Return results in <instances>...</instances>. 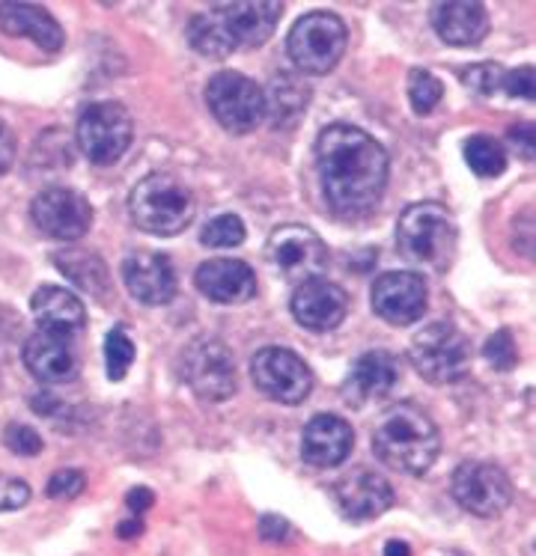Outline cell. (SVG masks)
Listing matches in <instances>:
<instances>
[{"mask_svg": "<svg viewBox=\"0 0 536 556\" xmlns=\"http://www.w3.org/2000/svg\"><path fill=\"white\" fill-rule=\"evenodd\" d=\"M185 36H188V46L195 48L200 58L224 60L236 51V46L229 42L227 27H224V22L217 18L215 7H209L205 12L195 15V18L188 22Z\"/></svg>", "mask_w": 536, "mask_h": 556, "instance_id": "cell-28", "label": "cell"}, {"mask_svg": "<svg viewBox=\"0 0 536 556\" xmlns=\"http://www.w3.org/2000/svg\"><path fill=\"white\" fill-rule=\"evenodd\" d=\"M486 361H489L491 369H498V372H510L519 364V349H515V340L510 330H498V333H491V340L486 342Z\"/></svg>", "mask_w": 536, "mask_h": 556, "instance_id": "cell-34", "label": "cell"}, {"mask_svg": "<svg viewBox=\"0 0 536 556\" xmlns=\"http://www.w3.org/2000/svg\"><path fill=\"white\" fill-rule=\"evenodd\" d=\"M445 99V84L435 78L429 68H411L409 72V102L417 116L433 114Z\"/></svg>", "mask_w": 536, "mask_h": 556, "instance_id": "cell-31", "label": "cell"}, {"mask_svg": "<svg viewBox=\"0 0 536 556\" xmlns=\"http://www.w3.org/2000/svg\"><path fill=\"white\" fill-rule=\"evenodd\" d=\"M465 161L474 176L479 179H495L507 170V149L489 135H474L465 140Z\"/></svg>", "mask_w": 536, "mask_h": 556, "instance_id": "cell-29", "label": "cell"}, {"mask_svg": "<svg viewBox=\"0 0 536 556\" xmlns=\"http://www.w3.org/2000/svg\"><path fill=\"white\" fill-rule=\"evenodd\" d=\"M503 90L510 92V96H519V99H525V102H534V68L522 66L513 68V72H507L503 75Z\"/></svg>", "mask_w": 536, "mask_h": 556, "instance_id": "cell-38", "label": "cell"}, {"mask_svg": "<svg viewBox=\"0 0 536 556\" xmlns=\"http://www.w3.org/2000/svg\"><path fill=\"white\" fill-rule=\"evenodd\" d=\"M394 489L385 477H378L370 467H352L346 477L334 482V503L342 518L349 521H373L394 506Z\"/></svg>", "mask_w": 536, "mask_h": 556, "instance_id": "cell-14", "label": "cell"}, {"mask_svg": "<svg viewBox=\"0 0 536 556\" xmlns=\"http://www.w3.org/2000/svg\"><path fill=\"white\" fill-rule=\"evenodd\" d=\"M183 378L200 402H227L236 393L233 352L215 337H197L185 345Z\"/></svg>", "mask_w": 536, "mask_h": 556, "instance_id": "cell-8", "label": "cell"}, {"mask_svg": "<svg viewBox=\"0 0 536 556\" xmlns=\"http://www.w3.org/2000/svg\"><path fill=\"white\" fill-rule=\"evenodd\" d=\"M30 215H34L39 232H46L48 239L75 241L87 236V229H90L92 205L87 203L84 193L54 185V188L36 193V200L30 203Z\"/></svg>", "mask_w": 536, "mask_h": 556, "instance_id": "cell-13", "label": "cell"}, {"mask_svg": "<svg viewBox=\"0 0 536 556\" xmlns=\"http://www.w3.org/2000/svg\"><path fill=\"white\" fill-rule=\"evenodd\" d=\"M349 34L340 15L316 10L301 15L286 36V51L301 75H328L346 54Z\"/></svg>", "mask_w": 536, "mask_h": 556, "instance_id": "cell-5", "label": "cell"}, {"mask_svg": "<svg viewBox=\"0 0 536 556\" xmlns=\"http://www.w3.org/2000/svg\"><path fill=\"white\" fill-rule=\"evenodd\" d=\"M503 75H507V68L498 63H474V66L462 68L459 78L477 96H495L498 90H503Z\"/></svg>", "mask_w": 536, "mask_h": 556, "instance_id": "cell-33", "label": "cell"}, {"mask_svg": "<svg viewBox=\"0 0 536 556\" xmlns=\"http://www.w3.org/2000/svg\"><path fill=\"white\" fill-rule=\"evenodd\" d=\"M132 364H135V342L123 325H116L104 337V372L111 381H123Z\"/></svg>", "mask_w": 536, "mask_h": 556, "instance_id": "cell-30", "label": "cell"}, {"mask_svg": "<svg viewBox=\"0 0 536 556\" xmlns=\"http://www.w3.org/2000/svg\"><path fill=\"white\" fill-rule=\"evenodd\" d=\"M316 167L325 200L342 217L373 212L388 185V152L358 125L334 123L322 131Z\"/></svg>", "mask_w": 536, "mask_h": 556, "instance_id": "cell-1", "label": "cell"}, {"mask_svg": "<svg viewBox=\"0 0 536 556\" xmlns=\"http://www.w3.org/2000/svg\"><path fill=\"white\" fill-rule=\"evenodd\" d=\"M195 283L215 304H245L257 295L253 268L241 260H205L197 268Z\"/></svg>", "mask_w": 536, "mask_h": 556, "instance_id": "cell-21", "label": "cell"}, {"mask_svg": "<svg viewBox=\"0 0 536 556\" xmlns=\"http://www.w3.org/2000/svg\"><path fill=\"white\" fill-rule=\"evenodd\" d=\"M373 453L378 462L406 477H423L438 462L441 453V434L429 414L411 402L390 408L376 434H373Z\"/></svg>", "mask_w": 536, "mask_h": 556, "instance_id": "cell-2", "label": "cell"}, {"mask_svg": "<svg viewBox=\"0 0 536 556\" xmlns=\"http://www.w3.org/2000/svg\"><path fill=\"white\" fill-rule=\"evenodd\" d=\"M385 556H411V547L406 542H388L385 545Z\"/></svg>", "mask_w": 536, "mask_h": 556, "instance_id": "cell-44", "label": "cell"}, {"mask_svg": "<svg viewBox=\"0 0 536 556\" xmlns=\"http://www.w3.org/2000/svg\"><path fill=\"white\" fill-rule=\"evenodd\" d=\"M376 316L388 325L406 328L426 313V283L414 271H388L378 277L370 292Z\"/></svg>", "mask_w": 536, "mask_h": 556, "instance_id": "cell-15", "label": "cell"}, {"mask_svg": "<svg viewBox=\"0 0 536 556\" xmlns=\"http://www.w3.org/2000/svg\"><path fill=\"white\" fill-rule=\"evenodd\" d=\"M409 354L414 369L429 384H457L469 375V340L447 321H433L421 328V333H414Z\"/></svg>", "mask_w": 536, "mask_h": 556, "instance_id": "cell-6", "label": "cell"}, {"mask_svg": "<svg viewBox=\"0 0 536 556\" xmlns=\"http://www.w3.org/2000/svg\"><path fill=\"white\" fill-rule=\"evenodd\" d=\"M152 500H155V494L149 489H135V491H128V509L132 511H147L149 506H152Z\"/></svg>", "mask_w": 536, "mask_h": 556, "instance_id": "cell-42", "label": "cell"}, {"mask_svg": "<svg viewBox=\"0 0 536 556\" xmlns=\"http://www.w3.org/2000/svg\"><path fill=\"white\" fill-rule=\"evenodd\" d=\"M435 34L445 39L447 46H477L489 36V12L471 0H453L433 7Z\"/></svg>", "mask_w": 536, "mask_h": 556, "instance_id": "cell-23", "label": "cell"}, {"mask_svg": "<svg viewBox=\"0 0 536 556\" xmlns=\"http://www.w3.org/2000/svg\"><path fill=\"white\" fill-rule=\"evenodd\" d=\"M58 271L66 277L68 283L84 289L87 295L104 298L108 289H111V274H108V265L99 253L84 248H66L63 253H54L51 256Z\"/></svg>", "mask_w": 536, "mask_h": 556, "instance_id": "cell-27", "label": "cell"}, {"mask_svg": "<svg viewBox=\"0 0 536 556\" xmlns=\"http://www.w3.org/2000/svg\"><path fill=\"white\" fill-rule=\"evenodd\" d=\"M510 143L513 149L522 155L525 161H534V125L531 123H519L510 128Z\"/></svg>", "mask_w": 536, "mask_h": 556, "instance_id": "cell-39", "label": "cell"}, {"mask_svg": "<svg viewBox=\"0 0 536 556\" xmlns=\"http://www.w3.org/2000/svg\"><path fill=\"white\" fill-rule=\"evenodd\" d=\"M217 18L224 22L229 42L239 48L263 46L274 34V24L281 18L284 7L272 0H236V3H217Z\"/></svg>", "mask_w": 536, "mask_h": 556, "instance_id": "cell-18", "label": "cell"}, {"mask_svg": "<svg viewBox=\"0 0 536 556\" xmlns=\"http://www.w3.org/2000/svg\"><path fill=\"white\" fill-rule=\"evenodd\" d=\"M30 309H34L39 328L58 330L66 337L78 333L87 325V313H84L80 298L72 295L68 289H60V286H39V292L30 298Z\"/></svg>", "mask_w": 536, "mask_h": 556, "instance_id": "cell-25", "label": "cell"}, {"mask_svg": "<svg viewBox=\"0 0 536 556\" xmlns=\"http://www.w3.org/2000/svg\"><path fill=\"white\" fill-rule=\"evenodd\" d=\"M265 256L274 268H281L286 280H296V283L322 277L325 265H328V250L322 239L301 224H286V227L274 229L265 244Z\"/></svg>", "mask_w": 536, "mask_h": 556, "instance_id": "cell-12", "label": "cell"}, {"mask_svg": "<svg viewBox=\"0 0 536 556\" xmlns=\"http://www.w3.org/2000/svg\"><path fill=\"white\" fill-rule=\"evenodd\" d=\"M123 280H126L128 295L149 307H161L176 295V271L171 260L155 250L128 253L123 262Z\"/></svg>", "mask_w": 536, "mask_h": 556, "instance_id": "cell-16", "label": "cell"}, {"mask_svg": "<svg viewBox=\"0 0 536 556\" xmlns=\"http://www.w3.org/2000/svg\"><path fill=\"white\" fill-rule=\"evenodd\" d=\"M135 125L123 104L96 102L78 119V147L92 164H114L128 152Z\"/></svg>", "mask_w": 536, "mask_h": 556, "instance_id": "cell-9", "label": "cell"}, {"mask_svg": "<svg viewBox=\"0 0 536 556\" xmlns=\"http://www.w3.org/2000/svg\"><path fill=\"white\" fill-rule=\"evenodd\" d=\"M12 161H15V137L7 125L0 123V176L10 170Z\"/></svg>", "mask_w": 536, "mask_h": 556, "instance_id": "cell-41", "label": "cell"}, {"mask_svg": "<svg viewBox=\"0 0 536 556\" xmlns=\"http://www.w3.org/2000/svg\"><path fill=\"white\" fill-rule=\"evenodd\" d=\"M0 30L10 36H27L48 54L60 51L66 42L54 15L34 3H0Z\"/></svg>", "mask_w": 536, "mask_h": 556, "instance_id": "cell-24", "label": "cell"}, {"mask_svg": "<svg viewBox=\"0 0 536 556\" xmlns=\"http://www.w3.org/2000/svg\"><path fill=\"white\" fill-rule=\"evenodd\" d=\"M352 426L337 414H316L301 434V458L310 467H337L352 453Z\"/></svg>", "mask_w": 536, "mask_h": 556, "instance_id": "cell-20", "label": "cell"}, {"mask_svg": "<svg viewBox=\"0 0 536 556\" xmlns=\"http://www.w3.org/2000/svg\"><path fill=\"white\" fill-rule=\"evenodd\" d=\"M87 489V477L80 470H58L51 482H48V497L54 500H75L80 491Z\"/></svg>", "mask_w": 536, "mask_h": 556, "instance_id": "cell-36", "label": "cell"}, {"mask_svg": "<svg viewBox=\"0 0 536 556\" xmlns=\"http://www.w3.org/2000/svg\"><path fill=\"white\" fill-rule=\"evenodd\" d=\"M453 497L477 518H498L510 509L515 491L510 477L489 462H465L453 470Z\"/></svg>", "mask_w": 536, "mask_h": 556, "instance_id": "cell-11", "label": "cell"}, {"mask_svg": "<svg viewBox=\"0 0 536 556\" xmlns=\"http://www.w3.org/2000/svg\"><path fill=\"white\" fill-rule=\"evenodd\" d=\"M27 500H30V489H27V482H22V479H15V477H7V473H0V511L22 509Z\"/></svg>", "mask_w": 536, "mask_h": 556, "instance_id": "cell-37", "label": "cell"}, {"mask_svg": "<svg viewBox=\"0 0 536 556\" xmlns=\"http://www.w3.org/2000/svg\"><path fill=\"white\" fill-rule=\"evenodd\" d=\"M400 381V361L390 352H366L349 369L346 396L361 408L366 402L385 399Z\"/></svg>", "mask_w": 536, "mask_h": 556, "instance_id": "cell-22", "label": "cell"}, {"mask_svg": "<svg viewBox=\"0 0 536 556\" xmlns=\"http://www.w3.org/2000/svg\"><path fill=\"white\" fill-rule=\"evenodd\" d=\"M260 535H263L265 542H284L286 535H289V523H286V518H277V515H263Z\"/></svg>", "mask_w": 536, "mask_h": 556, "instance_id": "cell-40", "label": "cell"}, {"mask_svg": "<svg viewBox=\"0 0 536 556\" xmlns=\"http://www.w3.org/2000/svg\"><path fill=\"white\" fill-rule=\"evenodd\" d=\"M200 241H203L205 248L215 250L239 248L241 241H245V224H241L239 215H217L205 224L203 232H200Z\"/></svg>", "mask_w": 536, "mask_h": 556, "instance_id": "cell-32", "label": "cell"}, {"mask_svg": "<svg viewBox=\"0 0 536 556\" xmlns=\"http://www.w3.org/2000/svg\"><path fill=\"white\" fill-rule=\"evenodd\" d=\"M205 104L221 128L233 135H248L265 119V96L260 84H253L241 72H217L205 84Z\"/></svg>", "mask_w": 536, "mask_h": 556, "instance_id": "cell-7", "label": "cell"}, {"mask_svg": "<svg viewBox=\"0 0 536 556\" xmlns=\"http://www.w3.org/2000/svg\"><path fill=\"white\" fill-rule=\"evenodd\" d=\"M3 443H7V450H10V453L27 455V458L42 453V438H39V432H34L30 426H22V422H12V426H7Z\"/></svg>", "mask_w": 536, "mask_h": 556, "instance_id": "cell-35", "label": "cell"}, {"mask_svg": "<svg viewBox=\"0 0 536 556\" xmlns=\"http://www.w3.org/2000/svg\"><path fill=\"white\" fill-rule=\"evenodd\" d=\"M128 215L152 236H176L195 217V197L171 173H149L128 197Z\"/></svg>", "mask_w": 536, "mask_h": 556, "instance_id": "cell-4", "label": "cell"}, {"mask_svg": "<svg viewBox=\"0 0 536 556\" xmlns=\"http://www.w3.org/2000/svg\"><path fill=\"white\" fill-rule=\"evenodd\" d=\"M24 366L34 378L48 384H63L78 375V357L72 349V337L58 330L39 328L24 345Z\"/></svg>", "mask_w": 536, "mask_h": 556, "instance_id": "cell-19", "label": "cell"}, {"mask_svg": "<svg viewBox=\"0 0 536 556\" xmlns=\"http://www.w3.org/2000/svg\"><path fill=\"white\" fill-rule=\"evenodd\" d=\"M397 244L414 265L445 271L457 256V224L441 203H414L400 215Z\"/></svg>", "mask_w": 536, "mask_h": 556, "instance_id": "cell-3", "label": "cell"}, {"mask_svg": "<svg viewBox=\"0 0 536 556\" xmlns=\"http://www.w3.org/2000/svg\"><path fill=\"white\" fill-rule=\"evenodd\" d=\"M251 378L265 396L281 405H301L313 390L310 366L296 352L281 345H265L253 354Z\"/></svg>", "mask_w": 536, "mask_h": 556, "instance_id": "cell-10", "label": "cell"}, {"mask_svg": "<svg viewBox=\"0 0 536 556\" xmlns=\"http://www.w3.org/2000/svg\"><path fill=\"white\" fill-rule=\"evenodd\" d=\"M140 533H144V521H123L120 523V530H116L120 539H132V535H140Z\"/></svg>", "mask_w": 536, "mask_h": 556, "instance_id": "cell-43", "label": "cell"}, {"mask_svg": "<svg viewBox=\"0 0 536 556\" xmlns=\"http://www.w3.org/2000/svg\"><path fill=\"white\" fill-rule=\"evenodd\" d=\"M346 313H349V295L337 283L325 277L298 283L292 295V316L301 328L325 333V330L340 328Z\"/></svg>", "mask_w": 536, "mask_h": 556, "instance_id": "cell-17", "label": "cell"}, {"mask_svg": "<svg viewBox=\"0 0 536 556\" xmlns=\"http://www.w3.org/2000/svg\"><path fill=\"white\" fill-rule=\"evenodd\" d=\"M265 96V114L272 116L274 128H292L298 116L308 111L310 87L296 72H277L269 84Z\"/></svg>", "mask_w": 536, "mask_h": 556, "instance_id": "cell-26", "label": "cell"}]
</instances>
